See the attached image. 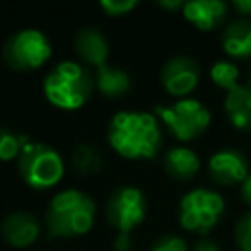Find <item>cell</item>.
<instances>
[{"instance_id": "6da1fadb", "label": "cell", "mask_w": 251, "mask_h": 251, "mask_svg": "<svg viewBox=\"0 0 251 251\" xmlns=\"http://www.w3.org/2000/svg\"><path fill=\"white\" fill-rule=\"evenodd\" d=\"M112 149L129 161H151L163 145V129L155 114L118 112L106 127Z\"/></svg>"}, {"instance_id": "7a4b0ae2", "label": "cell", "mask_w": 251, "mask_h": 251, "mask_svg": "<svg viewBox=\"0 0 251 251\" xmlns=\"http://www.w3.org/2000/svg\"><path fill=\"white\" fill-rule=\"evenodd\" d=\"M94 216V200L80 190L69 188L51 198L45 210V224L53 237H80L92 229Z\"/></svg>"}, {"instance_id": "3957f363", "label": "cell", "mask_w": 251, "mask_h": 251, "mask_svg": "<svg viewBox=\"0 0 251 251\" xmlns=\"http://www.w3.org/2000/svg\"><path fill=\"white\" fill-rule=\"evenodd\" d=\"M92 90L94 76L84 65L75 61L59 63L43 78L45 98L59 110H78L88 102Z\"/></svg>"}, {"instance_id": "277c9868", "label": "cell", "mask_w": 251, "mask_h": 251, "mask_svg": "<svg viewBox=\"0 0 251 251\" xmlns=\"http://www.w3.org/2000/svg\"><path fill=\"white\" fill-rule=\"evenodd\" d=\"M155 118L178 141L200 137L212 122L210 110L196 98H178L173 104H155Z\"/></svg>"}, {"instance_id": "5b68a950", "label": "cell", "mask_w": 251, "mask_h": 251, "mask_svg": "<svg viewBox=\"0 0 251 251\" xmlns=\"http://www.w3.org/2000/svg\"><path fill=\"white\" fill-rule=\"evenodd\" d=\"M18 171L29 188L47 190L63 178L65 163L53 147L29 139L18 157Z\"/></svg>"}, {"instance_id": "8992f818", "label": "cell", "mask_w": 251, "mask_h": 251, "mask_svg": "<svg viewBox=\"0 0 251 251\" xmlns=\"http://www.w3.org/2000/svg\"><path fill=\"white\" fill-rule=\"evenodd\" d=\"M224 196L212 188H194L178 202V222L186 231L206 235L224 216Z\"/></svg>"}, {"instance_id": "52a82bcc", "label": "cell", "mask_w": 251, "mask_h": 251, "mask_svg": "<svg viewBox=\"0 0 251 251\" xmlns=\"http://www.w3.org/2000/svg\"><path fill=\"white\" fill-rule=\"evenodd\" d=\"M51 57L47 35L35 27L12 33L2 45V59L14 71H35Z\"/></svg>"}, {"instance_id": "ba28073f", "label": "cell", "mask_w": 251, "mask_h": 251, "mask_svg": "<svg viewBox=\"0 0 251 251\" xmlns=\"http://www.w3.org/2000/svg\"><path fill=\"white\" fill-rule=\"evenodd\" d=\"M104 214L108 224L118 229V233H129L137 227L147 214L145 194L137 186H120L116 188L104 206Z\"/></svg>"}, {"instance_id": "9c48e42d", "label": "cell", "mask_w": 251, "mask_h": 251, "mask_svg": "<svg viewBox=\"0 0 251 251\" xmlns=\"http://www.w3.org/2000/svg\"><path fill=\"white\" fill-rule=\"evenodd\" d=\"M198 80L200 67L188 55H175L161 69V84L176 100L186 98L198 86Z\"/></svg>"}, {"instance_id": "30bf717a", "label": "cell", "mask_w": 251, "mask_h": 251, "mask_svg": "<svg viewBox=\"0 0 251 251\" xmlns=\"http://www.w3.org/2000/svg\"><path fill=\"white\" fill-rule=\"evenodd\" d=\"M210 178L220 186L241 184L249 175V161L243 151L226 147L216 151L208 161Z\"/></svg>"}, {"instance_id": "8fae6325", "label": "cell", "mask_w": 251, "mask_h": 251, "mask_svg": "<svg viewBox=\"0 0 251 251\" xmlns=\"http://www.w3.org/2000/svg\"><path fill=\"white\" fill-rule=\"evenodd\" d=\"M39 220L29 212H12L0 224L2 239L12 247H29L39 237Z\"/></svg>"}, {"instance_id": "7c38bea8", "label": "cell", "mask_w": 251, "mask_h": 251, "mask_svg": "<svg viewBox=\"0 0 251 251\" xmlns=\"http://www.w3.org/2000/svg\"><path fill=\"white\" fill-rule=\"evenodd\" d=\"M75 53L88 67H104L110 55V43L106 35L92 25H84L75 35Z\"/></svg>"}, {"instance_id": "4fadbf2b", "label": "cell", "mask_w": 251, "mask_h": 251, "mask_svg": "<svg viewBox=\"0 0 251 251\" xmlns=\"http://www.w3.org/2000/svg\"><path fill=\"white\" fill-rule=\"evenodd\" d=\"M227 4L222 0H192L184 2L182 16L200 31L216 29L227 18Z\"/></svg>"}, {"instance_id": "5bb4252c", "label": "cell", "mask_w": 251, "mask_h": 251, "mask_svg": "<svg viewBox=\"0 0 251 251\" xmlns=\"http://www.w3.org/2000/svg\"><path fill=\"white\" fill-rule=\"evenodd\" d=\"M165 173L175 180H192L200 171L198 155L186 145H175L163 155Z\"/></svg>"}, {"instance_id": "9a60e30c", "label": "cell", "mask_w": 251, "mask_h": 251, "mask_svg": "<svg viewBox=\"0 0 251 251\" xmlns=\"http://www.w3.org/2000/svg\"><path fill=\"white\" fill-rule=\"evenodd\" d=\"M224 110L235 129L251 131V88L247 84H237L226 94Z\"/></svg>"}, {"instance_id": "2e32d148", "label": "cell", "mask_w": 251, "mask_h": 251, "mask_svg": "<svg viewBox=\"0 0 251 251\" xmlns=\"http://www.w3.org/2000/svg\"><path fill=\"white\" fill-rule=\"evenodd\" d=\"M222 47L233 59L251 57V22L237 18L222 31Z\"/></svg>"}, {"instance_id": "e0dca14e", "label": "cell", "mask_w": 251, "mask_h": 251, "mask_svg": "<svg viewBox=\"0 0 251 251\" xmlns=\"http://www.w3.org/2000/svg\"><path fill=\"white\" fill-rule=\"evenodd\" d=\"M94 86L98 88V92L110 100H118L122 96H126L131 88V76L118 67H110L104 65L100 69H96V76H94Z\"/></svg>"}, {"instance_id": "ac0fdd59", "label": "cell", "mask_w": 251, "mask_h": 251, "mask_svg": "<svg viewBox=\"0 0 251 251\" xmlns=\"http://www.w3.org/2000/svg\"><path fill=\"white\" fill-rule=\"evenodd\" d=\"M71 161H73V167L78 175L82 176H92L100 171L102 167V157L100 153L88 145V143H80L73 149V155H71Z\"/></svg>"}, {"instance_id": "d6986e66", "label": "cell", "mask_w": 251, "mask_h": 251, "mask_svg": "<svg viewBox=\"0 0 251 251\" xmlns=\"http://www.w3.org/2000/svg\"><path fill=\"white\" fill-rule=\"evenodd\" d=\"M210 78L216 86L229 92L231 88H235L239 84V69L235 67V63L222 59L210 67Z\"/></svg>"}, {"instance_id": "ffe728a7", "label": "cell", "mask_w": 251, "mask_h": 251, "mask_svg": "<svg viewBox=\"0 0 251 251\" xmlns=\"http://www.w3.org/2000/svg\"><path fill=\"white\" fill-rule=\"evenodd\" d=\"M27 141H29L27 135L16 133L8 127H0V161H12V159L18 161Z\"/></svg>"}, {"instance_id": "44dd1931", "label": "cell", "mask_w": 251, "mask_h": 251, "mask_svg": "<svg viewBox=\"0 0 251 251\" xmlns=\"http://www.w3.org/2000/svg\"><path fill=\"white\" fill-rule=\"evenodd\" d=\"M233 237H235V245L239 251H251V210L245 212L237 220Z\"/></svg>"}, {"instance_id": "7402d4cb", "label": "cell", "mask_w": 251, "mask_h": 251, "mask_svg": "<svg viewBox=\"0 0 251 251\" xmlns=\"http://www.w3.org/2000/svg\"><path fill=\"white\" fill-rule=\"evenodd\" d=\"M135 6H137V0H102V2H100V10H102L106 16H112V18L126 16V14H129Z\"/></svg>"}, {"instance_id": "603a6c76", "label": "cell", "mask_w": 251, "mask_h": 251, "mask_svg": "<svg viewBox=\"0 0 251 251\" xmlns=\"http://www.w3.org/2000/svg\"><path fill=\"white\" fill-rule=\"evenodd\" d=\"M149 251H188V247L182 237L167 233V235H161L159 239H155Z\"/></svg>"}, {"instance_id": "cb8c5ba5", "label": "cell", "mask_w": 251, "mask_h": 251, "mask_svg": "<svg viewBox=\"0 0 251 251\" xmlns=\"http://www.w3.org/2000/svg\"><path fill=\"white\" fill-rule=\"evenodd\" d=\"M192 251H220V245H218L214 239L202 235V237H198V239L194 241Z\"/></svg>"}, {"instance_id": "d4e9b609", "label": "cell", "mask_w": 251, "mask_h": 251, "mask_svg": "<svg viewBox=\"0 0 251 251\" xmlns=\"http://www.w3.org/2000/svg\"><path fill=\"white\" fill-rule=\"evenodd\" d=\"M114 247H116V251H131V235L118 233V237L114 239Z\"/></svg>"}, {"instance_id": "484cf974", "label": "cell", "mask_w": 251, "mask_h": 251, "mask_svg": "<svg viewBox=\"0 0 251 251\" xmlns=\"http://www.w3.org/2000/svg\"><path fill=\"white\" fill-rule=\"evenodd\" d=\"M239 196H241V200L251 208V171H249V175L245 176V180L241 182V188H239Z\"/></svg>"}, {"instance_id": "4316f807", "label": "cell", "mask_w": 251, "mask_h": 251, "mask_svg": "<svg viewBox=\"0 0 251 251\" xmlns=\"http://www.w3.org/2000/svg\"><path fill=\"white\" fill-rule=\"evenodd\" d=\"M231 8L241 16H251V0H233Z\"/></svg>"}, {"instance_id": "83f0119b", "label": "cell", "mask_w": 251, "mask_h": 251, "mask_svg": "<svg viewBox=\"0 0 251 251\" xmlns=\"http://www.w3.org/2000/svg\"><path fill=\"white\" fill-rule=\"evenodd\" d=\"M157 6H161V8H165V10H182L184 8V2L182 0H159L157 2Z\"/></svg>"}, {"instance_id": "f1b7e54d", "label": "cell", "mask_w": 251, "mask_h": 251, "mask_svg": "<svg viewBox=\"0 0 251 251\" xmlns=\"http://www.w3.org/2000/svg\"><path fill=\"white\" fill-rule=\"evenodd\" d=\"M247 86L251 88V69H249V73H247Z\"/></svg>"}]
</instances>
